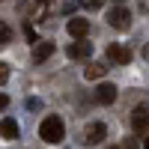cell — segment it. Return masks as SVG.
Instances as JSON below:
<instances>
[{
	"label": "cell",
	"mask_w": 149,
	"mask_h": 149,
	"mask_svg": "<svg viewBox=\"0 0 149 149\" xmlns=\"http://www.w3.org/2000/svg\"><path fill=\"white\" fill-rule=\"evenodd\" d=\"M107 60H113V63L116 66H128L131 63V51H128V48L125 45H107Z\"/></svg>",
	"instance_id": "obj_4"
},
{
	"label": "cell",
	"mask_w": 149,
	"mask_h": 149,
	"mask_svg": "<svg viewBox=\"0 0 149 149\" xmlns=\"http://www.w3.org/2000/svg\"><path fill=\"white\" fill-rule=\"evenodd\" d=\"M0 134L9 137V140H15V137H18V122L12 119V116H6L3 122H0Z\"/></svg>",
	"instance_id": "obj_10"
},
{
	"label": "cell",
	"mask_w": 149,
	"mask_h": 149,
	"mask_svg": "<svg viewBox=\"0 0 149 149\" xmlns=\"http://www.w3.org/2000/svg\"><path fill=\"white\" fill-rule=\"evenodd\" d=\"M54 51H57L54 42H36V45H33V60H36V63H45Z\"/></svg>",
	"instance_id": "obj_9"
},
{
	"label": "cell",
	"mask_w": 149,
	"mask_h": 149,
	"mask_svg": "<svg viewBox=\"0 0 149 149\" xmlns=\"http://www.w3.org/2000/svg\"><path fill=\"white\" fill-rule=\"evenodd\" d=\"M12 39V30H9V24L6 21H0V45H6Z\"/></svg>",
	"instance_id": "obj_12"
},
{
	"label": "cell",
	"mask_w": 149,
	"mask_h": 149,
	"mask_svg": "<svg viewBox=\"0 0 149 149\" xmlns=\"http://www.w3.org/2000/svg\"><path fill=\"white\" fill-rule=\"evenodd\" d=\"M104 134H107V128L102 125V122H93V125H86V128H84V143L95 146V143H102V140H104Z\"/></svg>",
	"instance_id": "obj_5"
},
{
	"label": "cell",
	"mask_w": 149,
	"mask_h": 149,
	"mask_svg": "<svg viewBox=\"0 0 149 149\" xmlns=\"http://www.w3.org/2000/svg\"><path fill=\"white\" fill-rule=\"evenodd\" d=\"M116 3H122V0H116Z\"/></svg>",
	"instance_id": "obj_19"
},
{
	"label": "cell",
	"mask_w": 149,
	"mask_h": 149,
	"mask_svg": "<svg viewBox=\"0 0 149 149\" xmlns=\"http://www.w3.org/2000/svg\"><path fill=\"white\" fill-rule=\"evenodd\" d=\"M143 149H149V131H146V137H143Z\"/></svg>",
	"instance_id": "obj_16"
},
{
	"label": "cell",
	"mask_w": 149,
	"mask_h": 149,
	"mask_svg": "<svg viewBox=\"0 0 149 149\" xmlns=\"http://www.w3.org/2000/svg\"><path fill=\"white\" fill-rule=\"evenodd\" d=\"M69 33L74 36V39H86V33H90V21H86V18H72L69 21Z\"/></svg>",
	"instance_id": "obj_8"
},
{
	"label": "cell",
	"mask_w": 149,
	"mask_h": 149,
	"mask_svg": "<svg viewBox=\"0 0 149 149\" xmlns=\"http://www.w3.org/2000/svg\"><path fill=\"white\" fill-rule=\"evenodd\" d=\"M39 137L45 143H60L66 137V125H63V119L60 116H45L42 119V125H39Z\"/></svg>",
	"instance_id": "obj_1"
},
{
	"label": "cell",
	"mask_w": 149,
	"mask_h": 149,
	"mask_svg": "<svg viewBox=\"0 0 149 149\" xmlns=\"http://www.w3.org/2000/svg\"><path fill=\"white\" fill-rule=\"evenodd\" d=\"M81 3H86V6H98L102 0H81Z\"/></svg>",
	"instance_id": "obj_15"
},
{
	"label": "cell",
	"mask_w": 149,
	"mask_h": 149,
	"mask_svg": "<svg viewBox=\"0 0 149 149\" xmlns=\"http://www.w3.org/2000/svg\"><path fill=\"white\" fill-rule=\"evenodd\" d=\"M39 3H48V0H39Z\"/></svg>",
	"instance_id": "obj_18"
},
{
	"label": "cell",
	"mask_w": 149,
	"mask_h": 149,
	"mask_svg": "<svg viewBox=\"0 0 149 149\" xmlns=\"http://www.w3.org/2000/svg\"><path fill=\"white\" fill-rule=\"evenodd\" d=\"M143 60H149V45H146V48H143Z\"/></svg>",
	"instance_id": "obj_17"
},
{
	"label": "cell",
	"mask_w": 149,
	"mask_h": 149,
	"mask_svg": "<svg viewBox=\"0 0 149 149\" xmlns=\"http://www.w3.org/2000/svg\"><path fill=\"white\" fill-rule=\"evenodd\" d=\"M107 24H110V27H116V30H128V27H131V12H128L125 6L107 9Z\"/></svg>",
	"instance_id": "obj_2"
},
{
	"label": "cell",
	"mask_w": 149,
	"mask_h": 149,
	"mask_svg": "<svg viewBox=\"0 0 149 149\" xmlns=\"http://www.w3.org/2000/svg\"><path fill=\"white\" fill-rule=\"evenodd\" d=\"M104 72H107L104 63H90V66H86V78H93V81H95V78H102Z\"/></svg>",
	"instance_id": "obj_11"
},
{
	"label": "cell",
	"mask_w": 149,
	"mask_h": 149,
	"mask_svg": "<svg viewBox=\"0 0 149 149\" xmlns=\"http://www.w3.org/2000/svg\"><path fill=\"white\" fill-rule=\"evenodd\" d=\"M95 102L98 104H113L116 102V86L113 84H98L95 86Z\"/></svg>",
	"instance_id": "obj_6"
},
{
	"label": "cell",
	"mask_w": 149,
	"mask_h": 149,
	"mask_svg": "<svg viewBox=\"0 0 149 149\" xmlns=\"http://www.w3.org/2000/svg\"><path fill=\"white\" fill-rule=\"evenodd\" d=\"M90 54H93V45L84 42V39H78V42L69 45V57H72V60H86Z\"/></svg>",
	"instance_id": "obj_7"
},
{
	"label": "cell",
	"mask_w": 149,
	"mask_h": 149,
	"mask_svg": "<svg viewBox=\"0 0 149 149\" xmlns=\"http://www.w3.org/2000/svg\"><path fill=\"white\" fill-rule=\"evenodd\" d=\"M6 78H9V66L0 60V84H6Z\"/></svg>",
	"instance_id": "obj_13"
},
{
	"label": "cell",
	"mask_w": 149,
	"mask_h": 149,
	"mask_svg": "<svg viewBox=\"0 0 149 149\" xmlns=\"http://www.w3.org/2000/svg\"><path fill=\"white\" fill-rule=\"evenodd\" d=\"M6 104H9V98H6V95H0V110H6Z\"/></svg>",
	"instance_id": "obj_14"
},
{
	"label": "cell",
	"mask_w": 149,
	"mask_h": 149,
	"mask_svg": "<svg viewBox=\"0 0 149 149\" xmlns=\"http://www.w3.org/2000/svg\"><path fill=\"white\" fill-rule=\"evenodd\" d=\"M131 128L134 131H146L149 128V104H137L131 110Z\"/></svg>",
	"instance_id": "obj_3"
}]
</instances>
